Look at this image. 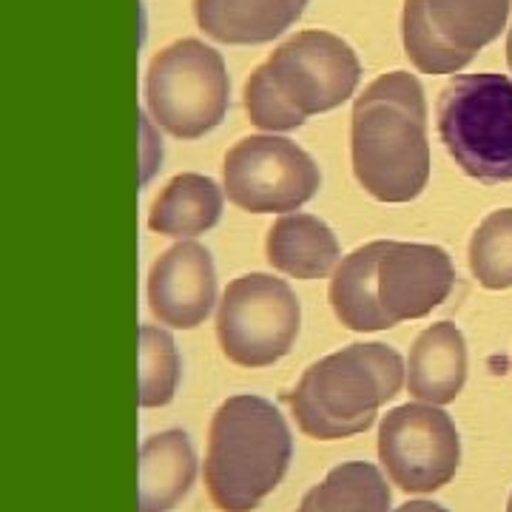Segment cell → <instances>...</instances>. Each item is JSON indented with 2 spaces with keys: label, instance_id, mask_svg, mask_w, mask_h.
<instances>
[{
  "label": "cell",
  "instance_id": "cell-1",
  "mask_svg": "<svg viewBox=\"0 0 512 512\" xmlns=\"http://www.w3.org/2000/svg\"><path fill=\"white\" fill-rule=\"evenodd\" d=\"M453 285V259L439 245L376 239L339 262L330 279V308L348 330L373 333L427 316Z\"/></svg>",
  "mask_w": 512,
  "mask_h": 512
},
{
  "label": "cell",
  "instance_id": "cell-2",
  "mask_svg": "<svg viewBox=\"0 0 512 512\" xmlns=\"http://www.w3.org/2000/svg\"><path fill=\"white\" fill-rule=\"evenodd\" d=\"M353 174L373 200L410 202L430 180L427 103L410 72L376 77L350 117Z\"/></svg>",
  "mask_w": 512,
  "mask_h": 512
},
{
  "label": "cell",
  "instance_id": "cell-3",
  "mask_svg": "<svg viewBox=\"0 0 512 512\" xmlns=\"http://www.w3.org/2000/svg\"><path fill=\"white\" fill-rule=\"evenodd\" d=\"M362 80L348 40L322 29L299 32L245 83V111L262 131H293L313 114L339 109Z\"/></svg>",
  "mask_w": 512,
  "mask_h": 512
},
{
  "label": "cell",
  "instance_id": "cell-4",
  "mask_svg": "<svg viewBox=\"0 0 512 512\" xmlns=\"http://www.w3.org/2000/svg\"><path fill=\"white\" fill-rule=\"evenodd\" d=\"M291 458V430L274 404L259 396H231L208 430V498L220 512H254L279 487Z\"/></svg>",
  "mask_w": 512,
  "mask_h": 512
},
{
  "label": "cell",
  "instance_id": "cell-5",
  "mask_svg": "<svg viewBox=\"0 0 512 512\" xmlns=\"http://www.w3.org/2000/svg\"><path fill=\"white\" fill-rule=\"evenodd\" d=\"M404 384L402 356L382 342L348 345L313 362L288 393L299 430L319 441H336L373 427L379 407Z\"/></svg>",
  "mask_w": 512,
  "mask_h": 512
},
{
  "label": "cell",
  "instance_id": "cell-6",
  "mask_svg": "<svg viewBox=\"0 0 512 512\" xmlns=\"http://www.w3.org/2000/svg\"><path fill=\"white\" fill-rule=\"evenodd\" d=\"M436 120L441 143L467 177L512 183V77L458 74L441 89Z\"/></svg>",
  "mask_w": 512,
  "mask_h": 512
},
{
  "label": "cell",
  "instance_id": "cell-7",
  "mask_svg": "<svg viewBox=\"0 0 512 512\" xmlns=\"http://www.w3.org/2000/svg\"><path fill=\"white\" fill-rule=\"evenodd\" d=\"M231 80L217 49L185 37L157 52L146 74V109L177 140H200L228 114Z\"/></svg>",
  "mask_w": 512,
  "mask_h": 512
},
{
  "label": "cell",
  "instance_id": "cell-8",
  "mask_svg": "<svg viewBox=\"0 0 512 512\" xmlns=\"http://www.w3.org/2000/svg\"><path fill=\"white\" fill-rule=\"evenodd\" d=\"M302 308L285 279L245 274L222 293L217 339L228 362L239 367H271L288 356L299 336Z\"/></svg>",
  "mask_w": 512,
  "mask_h": 512
},
{
  "label": "cell",
  "instance_id": "cell-9",
  "mask_svg": "<svg viewBox=\"0 0 512 512\" xmlns=\"http://www.w3.org/2000/svg\"><path fill=\"white\" fill-rule=\"evenodd\" d=\"M225 194L251 214L299 211L319 191L322 174L308 151L274 134L242 137L225 154Z\"/></svg>",
  "mask_w": 512,
  "mask_h": 512
},
{
  "label": "cell",
  "instance_id": "cell-10",
  "mask_svg": "<svg viewBox=\"0 0 512 512\" xmlns=\"http://www.w3.org/2000/svg\"><path fill=\"white\" fill-rule=\"evenodd\" d=\"M379 458L404 493H436L458 473L461 441L436 404H402L379 424Z\"/></svg>",
  "mask_w": 512,
  "mask_h": 512
},
{
  "label": "cell",
  "instance_id": "cell-11",
  "mask_svg": "<svg viewBox=\"0 0 512 512\" xmlns=\"http://www.w3.org/2000/svg\"><path fill=\"white\" fill-rule=\"evenodd\" d=\"M217 302V271L208 248L180 242L168 248L148 274V305L160 325L191 330L208 319Z\"/></svg>",
  "mask_w": 512,
  "mask_h": 512
},
{
  "label": "cell",
  "instance_id": "cell-12",
  "mask_svg": "<svg viewBox=\"0 0 512 512\" xmlns=\"http://www.w3.org/2000/svg\"><path fill=\"white\" fill-rule=\"evenodd\" d=\"M308 3L311 0H194V18L217 43L256 46L291 29Z\"/></svg>",
  "mask_w": 512,
  "mask_h": 512
},
{
  "label": "cell",
  "instance_id": "cell-13",
  "mask_svg": "<svg viewBox=\"0 0 512 512\" xmlns=\"http://www.w3.org/2000/svg\"><path fill=\"white\" fill-rule=\"evenodd\" d=\"M467 382V345L464 333L439 322L427 328L410 348L407 362V390L419 402L450 404L456 402L461 387Z\"/></svg>",
  "mask_w": 512,
  "mask_h": 512
},
{
  "label": "cell",
  "instance_id": "cell-14",
  "mask_svg": "<svg viewBox=\"0 0 512 512\" xmlns=\"http://www.w3.org/2000/svg\"><path fill=\"white\" fill-rule=\"evenodd\" d=\"M424 18L461 66L501 37L512 0H421Z\"/></svg>",
  "mask_w": 512,
  "mask_h": 512
},
{
  "label": "cell",
  "instance_id": "cell-15",
  "mask_svg": "<svg viewBox=\"0 0 512 512\" xmlns=\"http://www.w3.org/2000/svg\"><path fill=\"white\" fill-rule=\"evenodd\" d=\"M197 476V456L183 430H165L140 450V512H168L183 501Z\"/></svg>",
  "mask_w": 512,
  "mask_h": 512
},
{
  "label": "cell",
  "instance_id": "cell-16",
  "mask_svg": "<svg viewBox=\"0 0 512 512\" xmlns=\"http://www.w3.org/2000/svg\"><path fill=\"white\" fill-rule=\"evenodd\" d=\"M268 262L296 279H322L339 262V239L311 214H285L268 231Z\"/></svg>",
  "mask_w": 512,
  "mask_h": 512
},
{
  "label": "cell",
  "instance_id": "cell-17",
  "mask_svg": "<svg viewBox=\"0 0 512 512\" xmlns=\"http://www.w3.org/2000/svg\"><path fill=\"white\" fill-rule=\"evenodd\" d=\"M222 188L202 174H180L160 191L148 228L163 237H197L222 217Z\"/></svg>",
  "mask_w": 512,
  "mask_h": 512
},
{
  "label": "cell",
  "instance_id": "cell-18",
  "mask_svg": "<svg viewBox=\"0 0 512 512\" xmlns=\"http://www.w3.org/2000/svg\"><path fill=\"white\" fill-rule=\"evenodd\" d=\"M390 487L379 467L348 461L333 467L319 487L302 498L296 512H387Z\"/></svg>",
  "mask_w": 512,
  "mask_h": 512
},
{
  "label": "cell",
  "instance_id": "cell-19",
  "mask_svg": "<svg viewBox=\"0 0 512 512\" xmlns=\"http://www.w3.org/2000/svg\"><path fill=\"white\" fill-rule=\"evenodd\" d=\"M470 271L487 291L512 288V208L493 211L470 239Z\"/></svg>",
  "mask_w": 512,
  "mask_h": 512
},
{
  "label": "cell",
  "instance_id": "cell-20",
  "mask_svg": "<svg viewBox=\"0 0 512 512\" xmlns=\"http://www.w3.org/2000/svg\"><path fill=\"white\" fill-rule=\"evenodd\" d=\"M180 353L171 333L154 325L140 328V407L171 404L180 384Z\"/></svg>",
  "mask_w": 512,
  "mask_h": 512
},
{
  "label": "cell",
  "instance_id": "cell-21",
  "mask_svg": "<svg viewBox=\"0 0 512 512\" xmlns=\"http://www.w3.org/2000/svg\"><path fill=\"white\" fill-rule=\"evenodd\" d=\"M402 40L404 52L410 57V63L424 74H456L464 66L456 57L450 55L436 32L430 29V23L424 18V6L421 0H404L402 12Z\"/></svg>",
  "mask_w": 512,
  "mask_h": 512
},
{
  "label": "cell",
  "instance_id": "cell-22",
  "mask_svg": "<svg viewBox=\"0 0 512 512\" xmlns=\"http://www.w3.org/2000/svg\"><path fill=\"white\" fill-rule=\"evenodd\" d=\"M396 512H447L441 504H430V501H410V504H404Z\"/></svg>",
  "mask_w": 512,
  "mask_h": 512
},
{
  "label": "cell",
  "instance_id": "cell-23",
  "mask_svg": "<svg viewBox=\"0 0 512 512\" xmlns=\"http://www.w3.org/2000/svg\"><path fill=\"white\" fill-rule=\"evenodd\" d=\"M507 63H510V69H512V29H510V35H507Z\"/></svg>",
  "mask_w": 512,
  "mask_h": 512
},
{
  "label": "cell",
  "instance_id": "cell-24",
  "mask_svg": "<svg viewBox=\"0 0 512 512\" xmlns=\"http://www.w3.org/2000/svg\"><path fill=\"white\" fill-rule=\"evenodd\" d=\"M507 512H512V495H510V504H507Z\"/></svg>",
  "mask_w": 512,
  "mask_h": 512
}]
</instances>
